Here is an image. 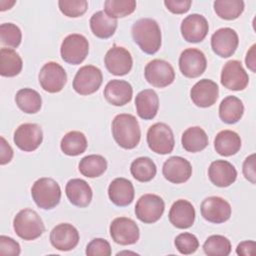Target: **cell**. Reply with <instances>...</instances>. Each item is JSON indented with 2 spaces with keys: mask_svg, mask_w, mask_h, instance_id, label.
Returning a JSON list of instances; mask_svg holds the SVG:
<instances>
[{
  "mask_svg": "<svg viewBox=\"0 0 256 256\" xmlns=\"http://www.w3.org/2000/svg\"><path fill=\"white\" fill-rule=\"evenodd\" d=\"M135 107L138 116L144 120L153 119L159 109V98L152 89L140 91L135 98Z\"/></svg>",
  "mask_w": 256,
  "mask_h": 256,
  "instance_id": "obj_27",
  "label": "cell"
},
{
  "mask_svg": "<svg viewBox=\"0 0 256 256\" xmlns=\"http://www.w3.org/2000/svg\"><path fill=\"white\" fill-rule=\"evenodd\" d=\"M0 164L5 165L13 158V149L3 136L0 137Z\"/></svg>",
  "mask_w": 256,
  "mask_h": 256,
  "instance_id": "obj_47",
  "label": "cell"
},
{
  "mask_svg": "<svg viewBox=\"0 0 256 256\" xmlns=\"http://www.w3.org/2000/svg\"><path fill=\"white\" fill-rule=\"evenodd\" d=\"M21 252L20 245L13 238L1 235L0 236V254L18 256Z\"/></svg>",
  "mask_w": 256,
  "mask_h": 256,
  "instance_id": "obj_44",
  "label": "cell"
},
{
  "mask_svg": "<svg viewBox=\"0 0 256 256\" xmlns=\"http://www.w3.org/2000/svg\"><path fill=\"white\" fill-rule=\"evenodd\" d=\"M111 129L114 140L124 149H133L140 142V126L138 120L132 114L116 115L112 121Z\"/></svg>",
  "mask_w": 256,
  "mask_h": 256,
  "instance_id": "obj_2",
  "label": "cell"
},
{
  "mask_svg": "<svg viewBox=\"0 0 256 256\" xmlns=\"http://www.w3.org/2000/svg\"><path fill=\"white\" fill-rule=\"evenodd\" d=\"M23 67L20 55L12 48L0 49V74L3 77L17 76Z\"/></svg>",
  "mask_w": 256,
  "mask_h": 256,
  "instance_id": "obj_32",
  "label": "cell"
},
{
  "mask_svg": "<svg viewBox=\"0 0 256 256\" xmlns=\"http://www.w3.org/2000/svg\"><path fill=\"white\" fill-rule=\"evenodd\" d=\"M195 208L185 199L176 200L169 211L168 217L170 223L178 229L190 228L195 221Z\"/></svg>",
  "mask_w": 256,
  "mask_h": 256,
  "instance_id": "obj_22",
  "label": "cell"
},
{
  "mask_svg": "<svg viewBox=\"0 0 256 256\" xmlns=\"http://www.w3.org/2000/svg\"><path fill=\"white\" fill-rule=\"evenodd\" d=\"M104 97L108 103L114 106H124L129 103L133 96L131 84L125 80H110L104 88Z\"/></svg>",
  "mask_w": 256,
  "mask_h": 256,
  "instance_id": "obj_23",
  "label": "cell"
},
{
  "mask_svg": "<svg viewBox=\"0 0 256 256\" xmlns=\"http://www.w3.org/2000/svg\"><path fill=\"white\" fill-rule=\"evenodd\" d=\"M243 175L252 184L256 183V171H255V154L248 156L243 162Z\"/></svg>",
  "mask_w": 256,
  "mask_h": 256,
  "instance_id": "obj_46",
  "label": "cell"
},
{
  "mask_svg": "<svg viewBox=\"0 0 256 256\" xmlns=\"http://www.w3.org/2000/svg\"><path fill=\"white\" fill-rule=\"evenodd\" d=\"M104 63L107 70L116 76H124L128 74L133 65V59L130 52L122 47L114 45L104 57Z\"/></svg>",
  "mask_w": 256,
  "mask_h": 256,
  "instance_id": "obj_16",
  "label": "cell"
},
{
  "mask_svg": "<svg viewBox=\"0 0 256 256\" xmlns=\"http://www.w3.org/2000/svg\"><path fill=\"white\" fill-rule=\"evenodd\" d=\"M244 114L243 102L236 96L225 97L219 105V117L227 124L237 123Z\"/></svg>",
  "mask_w": 256,
  "mask_h": 256,
  "instance_id": "obj_31",
  "label": "cell"
},
{
  "mask_svg": "<svg viewBox=\"0 0 256 256\" xmlns=\"http://www.w3.org/2000/svg\"><path fill=\"white\" fill-rule=\"evenodd\" d=\"M147 144L149 148L157 154L166 155L171 153L175 145L171 128L163 122L153 124L147 131Z\"/></svg>",
  "mask_w": 256,
  "mask_h": 256,
  "instance_id": "obj_6",
  "label": "cell"
},
{
  "mask_svg": "<svg viewBox=\"0 0 256 256\" xmlns=\"http://www.w3.org/2000/svg\"><path fill=\"white\" fill-rule=\"evenodd\" d=\"M110 236L120 245L135 244L140 237L139 227L134 220L128 217H117L110 224Z\"/></svg>",
  "mask_w": 256,
  "mask_h": 256,
  "instance_id": "obj_11",
  "label": "cell"
},
{
  "mask_svg": "<svg viewBox=\"0 0 256 256\" xmlns=\"http://www.w3.org/2000/svg\"><path fill=\"white\" fill-rule=\"evenodd\" d=\"M15 3H16V1H5V0H1V1H0V10H1V11H5V10H7V9H10Z\"/></svg>",
  "mask_w": 256,
  "mask_h": 256,
  "instance_id": "obj_50",
  "label": "cell"
},
{
  "mask_svg": "<svg viewBox=\"0 0 256 256\" xmlns=\"http://www.w3.org/2000/svg\"><path fill=\"white\" fill-rule=\"evenodd\" d=\"M65 192L70 203L80 208L87 207L91 203L93 196L90 185L80 178L69 180L66 184Z\"/></svg>",
  "mask_w": 256,
  "mask_h": 256,
  "instance_id": "obj_25",
  "label": "cell"
},
{
  "mask_svg": "<svg viewBox=\"0 0 256 256\" xmlns=\"http://www.w3.org/2000/svg\"><path fill=\"white\" fill-rule=\"evenodd\" d=\"M130 172L133 178L137 181L149 182L155 177L157 167L149 157H138L132 161L130 165Z\"/></svg>",
  "mask_w": 256,
  "mask_h": 256,
  "instance_id": "obj_36",
  "label": "cell"
},
{
  "mask_svg": "<svg viewBox=\"0 0 256 256\" xmlns=\"http://www.w3.org/2000/svg\"><path fill=\"white\" fill-rule=\"evenodd\" d=\"M85 253L88 256H110L112 251L110 243L107 240L94 238L88 243Z\"/></svg>",
  "mask_w": 256,
  "mask_h": 256,
  "instance_id": "obj_43",
  "label": "cell"
},
{
  "mask_svg": "<svg viewBox=\"0 0 256 256\" xmlns=\"http://www.w3.org/2000/svg\"><path fill=\"white\" fill-rule=\"evenodd\" d=\"M162 173L166 180L174 184L188 181L192 175V166L188 160L180 156L168 158L162 167Z\"/></svg>",
  "mask_w": 256,
  "mask_h": 256,
  "instance_id": "obj_20",
  "label": "cell"
},
{
  "mask_svg": "<svg viewBox=\"0 0 256 256\" xmlns=\"http://www.w3.org/2000/svg\"><path fill=\"white\" fill-rule=\"evenodd\" d=\"M31 196L39 208L44 210L53 209L60 202L61 188L52 178H39L31 187Z\"/></svg>",
  "mask_w": 256,
  "mask_h": 256,
  "instance_id": "obj_4",
  "label": "cell"
},
{
  "mask_svg": "<svg viewBox=\"0 0 256 256\" xmlns=\"http://www.w3.org/2000/svg\"><path fill=\"white\" fill-rule=\"evenodd\" d=\"M144 76L153 87L164 88L175 80V71L169 62L162 59H153L145 66Z\"/></svg>",
  "mask_w": 256,
  "mask_h": 256,
  "instance_id": "obj_9",
  "label": "cell"
},
{
  "mask_svg": "<svg viewBox=\"0 0 256 256\" xmlns=\"http://www.w3.org/2000/svg\"><path fill=\"white\" fill-rule=\"evenodd\" d=\"M238 44V34L230 27L220 28L211 36V48L216 55L222 58L232 56L235 53Z\"/></svg>",
  "mask_w": 256,
  "mask_h": 256,
  "instance_id": "obj_17",
  "label": "cell"
},
{
  "mask_svg": "<svg viewBox=\"0 0 256 256\" xmlns=\"http://www.w3.org/2000/svg\"><path fill=\"white\" fill-rule=\"evenodd\" d=\"M87 146L86 136L80 131L67 132L60 142L62 152L68 156H78L84 153Z\"/></svg>",
  "mask_w": 256,
  "mask_h": 256,
  "instance_id": "obj_34",
  "label": "cell"
},
{
  "mask_svg": "<svg viewBox=\"0 0 256 256\" xmlns=\"http://www.w3.org/2000/svg\"><path fill=\"white\" fill-rule=\"evenodd\" d=\"M221 84L232 91H242L249 83V76L239 60L227 61L221 71Z\"/></svg>",
  "mask_w": 256,
  "mask_h": 256,
  "instance_id": "obj_12",
  "label": "cell"
},
{
  "mask_svg": "<svg viewBox=\"0 0 256 256\" xmlns=\"http://www.w3.org/2000/svg\"><path fill=\"white\" fill-rule=\"evenodd\" d=\"M256 243L252 240L242 241L237 245L236 253L240 256H254Z\"/></svg>",
  "mask_w": 256,
  "mask_h": 256,
  "instance_id": "obj_48",
  "label": "cell"
},
{
  "mask_svg": "<svg viewBox=\"0 0 256 256\" xmlns=\"http://www.w3.org/2000/svg\"><path fill=\"white\" fill-rule=\"evenodd\" d=\"M132 38L140 49L149 55L155 54L161 47L162 35L159 24L151 18L137 20L131 29Z\"/></svg>",
  "mask_w": 256,
  "mask_h": 256,
  "instance_id": "obj_1",
  "label": "cell"
},
{
  "mask_svg": "<svg viewBox=\"0 0 256 256\" xmlns=\"http://www.w3.org/2000/svg\"><path fill=\"white\" fill-rule=\"evenodd\" d=\"M15 102L18 108L27 114L37 113L42 106L40 94L32 88H22L15 95Z\"/></svg>",
  "mask_w": 256,
  "mask_h": 256,
  "instance_id": "obj_33",
  "label": "cell"
},
{
  "mask_svg": "<svg viewBox=\"0 0 256 256\" xmlns=\"http://www.w3.org/2000/svg\"><path fill=\"white\" fill-rule=\"evenodd\" d=\"M191 0H165L164 5L174 14H184L189 11L191 7Z\"/></svg>",
  "mask_w": 256,
  "mask_h": 256,
  "instance_id": "obj_45",
  "label": "cell"
},
{
  "mask_svg": "<svg viewBox=\"0 0 256 256\" xmlns=\"http://www.w3.org/2000/svg\"><path fill=\"white\" fill-rule=\"evenodd\" d=\"M207 60L204 53L196 48H187L180 54L179 69L187 78H197L204 73Z\"/></svg>",
  "mask_w": 256,
  "mask_h": 256,
  "instance_id": "obj_15",
  "label": "cell"
},
{
  "mask_svg": "<svg viewBox=\"0 0 256 256\" xmlns=\"http://www.w3.org/2000/svg\"><path fill=\"white\" fill-rule=\"evenodd\" d=\"M240 136L232 130H222L217 133L214 139L216 152L224 157L235 155L241 148Z\"/></svg>",
  "mask_w": 256,
  "mask_h": 256,
  "instance_id": "obj_28",
  "label": "cell"
},
{
  "mask_svg": "<svg viewBox=\"0 0 256 256\" xmlns=\"http://www.w3.org/2000/svg\"><path fill=\"white\" fill-rule=\"evenodd\" d=\"M134 186L126 178H115L108 187V196L113 204L119 207L128 206L134 200Z\"/></svg>",
  "mask_w": 256,
  "mask_h": 256,
  "instance_id": "obj_26",
  "label": "cell"
},
{
  "mask_svg": "<svg viewBox=\"0 0 256 256\" xmlns=\"http://www.w3.org/2000/svg\"><path fill=\"white\" fill-rule=\"evenodd\" d=\"M80 173L88 178H96L104 174L107 169V160L98 154H91L83 157L78 165Z\"/></svg>",
  "mask_w": 256,
  "mask_h": 256,
  "instance_id": "obj_35",
  "label": "cell"
},
{
  "mask_svg": "<svg viewBox=\"0 0 256 256\" xmlns=\"http://www.w3.org/2000/svg\"><path fill=\"white\" fill-rule=\"evenodd\" d=\"M214 11L218 17L224 20H235L244 11L242 0H216L213 3Z\"/></svg>",
  "mask_w": 256,
  "mask_h": 256,
  "instance_id": "obj_37",
  "label": "cell"
},
{
  "mask_svg": "<svg viewBox=\"0 0 256 256\" xmlns=\"http://www.w3.org/2000/svg\"><path fill=\"white\" fill-rule=\"evenodd\" d=\"M50 242L60 251H70L79 243L78 230L69 223H60L50 232Z\"/></svg>",
  "mask_w": 256,
  "mask_h": 256,
  "instance_id": "obj_19",
  "label": "cell"
},
{
  "mask_svg": "<svg viewBox=\"0 0 256 256\" xmlns=\"http://www.w3.org/2000/svg\"><path fill=\"white\" fill-rule=\"evenodd\" d=\"M256 45L253 44L248 50L245 57V64L248 69H250L253 73L256 72Z\"/></svg>",
  "mask_w": 256,
  "mask_h": 256,
  "instance_id": "obj_49",
  "label": "cell"
},
{
  "mask_svg": "<svg viewBox=\"0 0 256 256\" xmlns=\"http://www.w3.org/2000/svg\"><path fill=\"white\" fill-rule=\"evenodd\" d=\"M184 40L190 43H198L204 40L208 34L209 25L207 19L201 14H190L186 16L180 26Z\"/></svg>",
  "mask_w": 256,
  "mask_h": 256,
  "instance_id": "obj_18",
  "label": "cell"
},
{
  "mask_svg": "<svg viewBox=\"0 0 256 256\" xmlns=\"http://www.w3.org/2000/svg\"><path fill=\"white\" fill-rule=\"evenodd\" d=\"M174 244L178 252L184 255L193 254L199 247L197 237L189 232H184L177 235L174 240Z\"/></svg>",
  "mask_w": 256,
  "mask_h": 256,
  "instance_id": "obj_42",
  "label": "cell"
},
{
  "mask_svg": "<svg viewBox=\"0 0 256 256\" xmlns=\"http://www.w3.org/2000/svg\"><path fill=\"white\" fill-rule=\"evenodd\" d=\"M89 52V42L87 38L78 33L69 34L64 38L60 47L62 59L72 65L81 64Z\"/></svg>",
  "mask_w": 256,
  "mask_h": 256,
  "instance_id": "obj_5",
  "label": "cell"
},
{
  "mask_svg": "<svg viewBox=\"0 0 256 256\" xmlns=\"http://www.w3.org/2000/svg\"><path fill=\"white\" fill-rule=\"evenodd\" d=\"M38 79L39 84L44 91L58 93L64 88L67 82V74L65 69L59 63L50 61L42 66Z\"/></svg>",
  "mask_w": 256,
  "mask_h": 256,
  "instance_id": "obj_10",
  "label": "cell"
},
{
  "mask_svg": "<svg viewBox=\"0 0 256 256\" xmlns=\"http://www.w3.org/2000/svg\"><path fill=\"white\" fill-rule=\"evenodd\" d=\"M13 141L22 151H35L43 141L42 128L36 123H24L14 131Z\"/></svg>",
  "mask_w": 256,
  "mask_h": 256,
  "instance_id": "obj_13",
  "label": "cell"
},
{
  "mask_svg": "<svg viewBox=\"0 0 256 256\" xmlns=\"http://www.w3.org/2000/svg\"><path fill=\"white\" fill-rule=\"evenodd\" d=\"M181 143L187 152H200L208 146V136L199 126L189 127L183 132Z\"/></svg>",
  "mask_w": 256,
  "mask_h": 256,
  "instance_id": "obj_30",
  "label": "cell"
},
{
  "mask_svg": "<svg viewBox=\"0 0 256 256\" xmlns=\"http://www.w3.org/2000/svg\"><path fill=\"white\" fill-rule=\"evenodd\" d=\"M90 28L92 33L101 39H107L114 35L117 29V19L109 17L104 11L94 13L90 18Z\"/></svg>",
  "mask_w": 256,
  "mask_h": 256,
  "instance_id": "obj_29",
  "label": "cell"
},
{
  "mask_svg": "<svg viewBox=\"0 0 256 256\" xmlns=\"http://www.w3.org/2000/svg\"><path fill=\"white\" fill-rule=\"evenodd\" d=\"M164 210V200L156 194L148 193L142 195L135 205L136 217L146 224L157 222L162 217Z\"/></svg>",
  "mask_w": 256,
  "mask_h": 256,
  "instance_id": "obj_7",
  "label": "cell"
},
{
  "mask_svg": "<svg viewBox=\"0 0 256 256\" xmlns=\"http://www.w3.org/2000/svg\"><path fill=\"white\" fill-rule=\"evenodd\" d=\"M1 44L11 48H17L22 40L20 28L13 23H3L0 25Z\"/></svg>",
  "mask_w": 256,
  "mask_h": 256,
  "instance_id": "obj_40",
  "label": "cell"
},
{
  "mask_svg": "<svg viewBox=\"0 0 256 256\" xmlns=\"http://www.w3.org/2000/svg\"><path fill=\"white\" fill-rule=\"evenodd\" d=\"M13 228L15 233L26 241L39 238L45 231L41 217L31 208L22 209L16 214L13 219Z\"/></svg>",
  "mask_w": 256,
  "mask_h": 256,
  "instance_id": "obj_3",
  "label": "cell"
},
{
  "mask_svg": "<svg viewBox=\"0 0 256 256\" xmlns=\"http://www.w3.org/2000/svg\"><path fill=\"white\" fill-rule=\"evenodd\" d=\"M58 6L62 14L70 18H77L82 16L88 8L86 0H60Z\"/></svg>",
  "mask_w": 256,
  "mask_h": 256,
  "instance_id": "obj_41",
  "label": "cell"
},
{
  "mask_svg": "<svg viewBox=\"0 0 256 256\" xmlns=\"http://www.w3.org/2000/svg\"><path fill=\"white\" fill-rule=\"evenodd\" d=\"M203 251L208 256H227L231 252L230 240L223 235H211L205 240Z\"/></svg>",
  "mask_w": 256,
  "mask_h": 256,
  "instance_id": "obj_38",
  "label": "cell"
},
{
  "mask_svg": "<svg viewBox=\"0 0 256 256\" xmlns=\"http://www.w3.org/2000/svg\"><path fill=\"white\" fill-rule=\"evenodd\" d=\"M202 217L211 223L220 224L229 220L232 208L229 202L219 196H210L205 198L200 207Z\"/></svg>",
  "mask_w": 256,
  "mask_h": 256,
  "instance_id": "obj_14",
  "label": "cell"
},
{
  "mask_svg": "<svg viewBox=\"0 0 256 256\" xmlns=\"http://www.w3.org/2000/svg\"><path fill=\"white\" fill-rule=\"evenodd\" d=\"M136 9L135 0H106L104 12L111 18H123L132 14Z\"/></svg>",
  "mask_w": 256,
  "mask_h": 256,
  "instance_id": "obj_39",
  "label": "cell"
},
{
  "mask_svg": "<svg viewBox=\"0 0 256 256\" xmlns=\"http://www.w3.org/2000/svg\"><path fill=\"white\" fill-rule=\"evenodd\" d=\"M210 181L218 187H228L236 181L237 170L226 160H215L208 168Z\"/></svg>",
  "mask_w": 256,
  "mask_h": 256,
  "instance_id": "obj_24",
  "label": "cell"
},
{
  "mask_svg": "<svg viewBox=\"0 0 256 256\" xmlns=\"http://www.w3.org/2000/svg\"><path fill=\"white\" fill-rule=\"evenodd\" d=\"M219 95V87L210 79H201L190 90L192 102L201 108H207L215 104Z\"/></svg>",
  "mask_w": 256,
  "mask_h": 256,
  "instance_id": "obj_21",
  "label": "cell"
},
{
  "mask_svg": "<svg viewBox=\"0 0 256 256\" xmlns=\"http://www.w3.org/2000/svg\"><path fill=\"white\" fill-rule=\"evenodd\" d=\"M103 75L101 70L94 65L82 66L73 79V89L80 95L95 93L101 86Z\"/></svg>",
  "mask_w": 256,
  "mask_h": 256,
  "instance_id": "obj_8",
  "label": "cell"
}]
</instances>
